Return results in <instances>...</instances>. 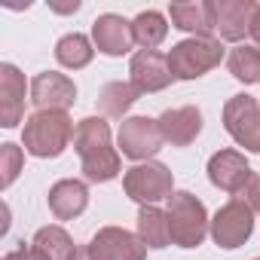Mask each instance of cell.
I'll use <instances>...</instances> for the list:
<instances>
[{"instance_id": "44dd1931", "label": "cell", "mask_w": 260, "mask_h": 260, "mask_svg": "<svg viewBox=\"0 0 260 260\" xmlns=\"http://www.w3.org/2000/svg\"><path fill=\"white\" fill-rule=\"evenodd\" d=\"M92 55H95V43L89 40V37H83V34H64L58 43H55V58H58V64L61 68H71V71H80V68H86L89 61H92Z\"/></svg>"}, {"instance_id": "9c48e42d", "label": "cell", "mask_w": 260, "mask_h": 260, "mask_svg": "<svg viewBox=\"0 0 260 260\" xmlns=\"http://www.w3.org/2000/svg\"><path fill=\"white\" fill-rule=\"evenodd\" d=\"M77 101V86L58 71H43L31 80V104L37 110H68Z\"/></svg>"}, {"instance_id": "30bf717a", "label": "cell", "mask_w": 260, "mask_h": 260, "mask_svg": "<svg viewBox=\"0 0 260 260\" xmlns=\"http://www.w3.org/2000/svg\"><path fill=\"white\" fill-rule=\"evenodd\" d=\"M128 74H132V83L141 95H150V92H162L175 77H172V68H169V55H159L156 49H141L132 55L128 61Z\"/></svg>"}, {"instance_id": "5b68a950", "label": "cell", "mask_w": 260, "mask_h": 260, "mask_svg": "<svg viewBox=\"0 0 260 260\" xmlns=\"http://www.w3.org/2000/svg\"><path fill=\"white\" fill-rule=\"evenodd\" d=\"M223 128L233 141L251 153H260V101L251 95H233L223 104Z\"/></svg>"}, {"instance_id": "3957f363", "label": "cell", "mask_w": 260, "mask_h": 260, "mask_svg": "<svg viewBox=\"0 0 260 260\" xmlns=\"http://www.w3.org/2000/svg\"><path fill=\"white\" fill-rule=\"evenodd\" d=\"M223 58V46L217 37H187L169 49V68L175 80H196L217 68Z\"/></svg>"}, {"instance_id": "ac0fdd59", "label": "cell", "mask_w": 260, "mask_h": 260, "mask_svg": "<svg viewBox=\"0 0 260 260\" xmlns=\"http://www.w3.org/2000/svg\"><path fill=\"white\" fill-rule=\"evenodd\" d=\"M138 239L147 248H166L172 245V230H169V214L156 205H141L138 211Z\"/></svg>"}, {"instance_id": "d4e9b609", "label": "cell", "mask_w": 260, "mask_h": 260, "mask_svg": "<svg viewBox=\"0 0 260 260\" xmlns=\"http://www.w3.org/2000/svg\"><path fill=\"white\" fill-rule=\"evenodd\" d=\"M226 68L245 86L260 83V46H236L226 58Z\"/></svg>"}, {"instance_id": "52a82bcc", "label": "cell", "mask_w": 260, "mask_h": 260, "mask_svg": "<svg viewBox=\"0 0 260 260\" xmlns=\"http://www.w3.org/2000/svg\"><path fill=\"white\" fill-rule=\"evenodd\" d=\"M251 233H254V211H251L242 199H230V202L211 217V239H214L220 248H226V251L245 245V242L251 239Z\"/></svg>"}, {"instance_id": "277c9868", "label": "cell", "mask_w": 260, "mask_h": 260, "mask_svg": "<svg viewBox=\"0 0 260 260\" xmlns=\"http://www.w3.org/2000/svg\"><path fill=\"white\" fill-rule=\"evenodd\" d=\"M122 190L128 199H135L141 205H156L159 199H172L175 178L162 162H138L135 169L125 172Z\"/></svg>"}, {"instance_id": "d6986e66", "label": "cell", "mask_w": 260, "mask_h": 260, "mask_svg": "<svg viewBox=\"0 0 260 260\" xmlns=\"http://www.w3.org/2000/svg\"><path fill=\"white\" fill-rule=\"evenodd\" d=\"M138 89L132 83H122V80H113L107 83L101 92H98V110L104 116H113V119H122L128 113V107H132L138 101Z\"/></svg>"}, {"instance_id": "9a60e30c", "label": "cell", "mask_w": 260, "mask_h": 260, "mask_svg": "<svg viewBox=\"0 0 260 260\" xmlns=\"http://www.w3.org/2000/svg\"><path fill=\"white\" fill-rule=\"evenodd\" d=\"M25 116V77L16 64H0V125L16 128Z\"/></svg>"}, {"instance_id": "e0dca14e", "label": "cell", "mask_w": 260, "mask_h": 260, "mask_svg": "<svg viewBox=\"0 0 260 260\" xmlns=\"http://www.w3.org/2000/svg\"><path fill=\"white\" fill-rule=\"evenodd\" d=\"M89 205V190L83 181H74V178H64L58 184L49 187V208L58 220H74L86 211Z\"/></svg>"}, {"instance_id": "7402d4cb", "label": "cell", "mask_w": 260, "mask_h": 260, "mask_svg": "<svg viewBox=\"0 0 260 260\" xmlns=\"http://www.w3.org/2000/svg\"><path fill=\"white\" fill-rule=\"evenodd\" d=\"M98 147H110V125L101 116H86L77 122V132H74V150L80 156L98 150Z\"/></svg>"}, {"instance_id": "5bb4252c", "label": "cell", "mask_w": 260, "mask_h": 260, "mask_svg": "<svg viewBox=\"0 0 260 260\" xmlns=\"http://www.w3.org/2000/svg\"><path fill=\"white\" fill-rule=\"evenodd\" d=\"M159 132H162V141L172 144V147H187L199 138L202 132V110L187 104V107H175V110H166L159 119Z\"/></svg>"}, {"instance_id": "4316f807", "label": "cell", "mask_w": 260, "mask_h": 260, "mask_svg": "<svg viewBox=\"0 0 260 260\" xmlns=\"http://www.w3.org/2000/svg\"><path fill=\"white\" fill-rule=\"evenodd\" d=\"M233 199H242L251 211H260V178H251Z\"/></svg>"}, {"instance_id": "8992f818", "label": "cell", "mask_w": 260, "mask_h": 260, "mask_svg": "<svg viewBox=\"0 0 260 260\" xmlns=\"http://www.w3.org/2000/svg\"><path fill=\"white\" fill-rule=\"evenodd\" d=\"M116 144H119L122 156L135 159V162H144V159L156 156L166 141H162V132H159L156 119H150V116H128L119 125Z\"/></svg>"}, {"instance_id": "7a4b0ae2", "label": "cell", "mask_w": 260, "mask_h": 260, "mask_svg": "<svg viewBox=\"0 0 260 260\" xmlns=\"http://www.w3.org/2000/svg\"><path fill=\"white\" fill-rule=\"evenodd\" d=\"M169 230H172V242L178 248H199L202 239L208 236L211 230V220H208V211L205 205L190 193V190H175L172 199H169Z\"/></svg>"}, {"instance_id": "cb8c5ba5", "label": "cell", "mask_w": 260, "mask_h": 260, "mask_svg": "<svg viewBox=\"0 0 260 260\" xmlns=\"http://www.w3.org/2000/svg\"><path fill=\"white\" fill-rule=\"evenodd\" d=\"M80 159H83V175L92 184H104V181H113L119 175V153L113 147H98Z\"/></svg>"}, {"instance_id": "2e32d148", "label": "cell", "mask_w": 260, "mask_h": 260, "mask_svg": "<svg viewBox=\"0 0 260 260\" xmlns=\"http://www.w3.org/2000/svg\"><path fill=\"white\" fill-rule=\"evenodd\" d=\"M172 28L187 31L193 37L214 34V0H196V4H172L169 7Z\"/></svg>"}, {"instance_id": "603a6c76", "label": "cell", "mask_w": 260, "mask_h": 260, "mask_svg": "<svg viewBox=\"0 0 260 260\" xmlns=\"http://www.w3.org/2000/svg\"><path fill=\"white\" fill-rule=\"evenodd\" d=\"M169 34V22L162 13L156 10H147V13H138L135 22H132V37L141 49H156Z\"/></svg>"}, {"instance_id": "f546056e", "label": "cell", "mask_w": 260, "mask_h": 260, "mask_svg": "<svg viewBox=\"0 0 260 260\" xmlns=\"http://www.w3.org/2000/svg\"><path fill=\"white\" fill-rule=\"evenodd\" d=\"M74 260H95V257H92V251H89V245H86V248H80V251H77V257H74Z\"/></svg>"}, {"instance_id": "f1b7e54d", "label": "cell", "mask_w": 260, "mask_h": 260, "mask_svg": "<svg viewBox=\"0 0 260 260\" xmlns=\"http://www.w3.org/2000/svg\"><path fill=\"white\" fill-rule=\"evenodd\" d=\"M251 37H254V43L260 46V4H257V10H254V16H251V31H248Z\"/></svg>"}, {"instance_id": "ba28073f", "label": "cell", "mask_w": 260, "mask_h": 260, "mask_svg": "<svg viewBox=\"0 0 260 260\" xmlns=\"http://www.w3.org/2000/svg\"><path fill=\"white\" fill-rule=\"evenodd\" d=\"M89 251L95 260H144L147 245L122 226H104L92 236Z\"/></svg>"}, {"instance_id": "8fae6325", "label": "cell", "mask_w": 260, "mask_h": 260, "mask_svg": "<svg viewBox=\"0 0 260 260\" xmlns=\"http://www.w3.org/2000/svg\"><path fill=\"white\" fill-rule=\"evenodd\" d=\"M92 43L98 52L110 55V58H119L125 52H132L135 46V37H132V22H125L122 16L116 13H104L92 22Z\"/></svg>"}, {"instance_id": "7c38bea8", "label": "cell", "mask_w": 260, "mask_h": 260, "mask_svg": "<svg viewBox=\"0 0 260 260\" xmlns=\"http://www.w3.org/2000/svg\"><path fill=\"white\" fill-rule=\"evenodd\" d=\"M254 178L248 159L239 153V150H217L211 159H208V181L217 187V190H226V193H239L248 181Z\"/></svg>"}, {"instance_id": "ffe728a7", "label": "cell", "mask_w": 260, "mask_h": 260, "mask_svg": "<svg viewBox=\"0 0 260 260\" xmlns=\"http://www.w3.org/2000/svg\"><path fill=\"white\" fill-rule=\"evenodd\" d=\"M46 260H74L77 257V245H74V239L68 236V230H61V226H43V230H37V236H34V242H31Z\"/></svg>"}, {"instance_id": "6da1fadb", "label": "cell", "mask_w": 260, "mask_h": 260, "mask_svg": "<svg viewBox=\"0 0 260 260\" xmlns=\"http://www.w3.org/2000/svg\"><path fill=\"white\" fill-rule=\"evenodd\" d=\"M74 122L68 110H34L25 119L22 128V144L37 159H55L64 153V147L74 138Z\"/></svg>"}, {"instance_id": "4fadbf2b", "label": "cell", "mask_w": 260, "mask_h": 260, "mask_svg": "<svg viewBox=\"0 0 260 260\" xmlns=\"http://www.w3.org/2000/svg\"><path fill=\"white\" fill-rule=\"evenodd\" d=\"M257 4L251 0H214V34L220 40L239 43L251 31V16Z\"/></svg>"}, {"instance_id": "484cf974", "label": "cell", "mask_w": 260, "mask_h": 260, "mask_svg": "<svg viewBox=\"0 0 260 260\" xmlns=\"http://www.w3.org/2000/svg\"><path fill=\"white\" fill-rule=\"evenodd\" d=\"M22 147H16V144H0V187H10L16 178H19V172H22Z\"/></svg>"}, {"instance_id": "83f0119b", "label": "cell", "mask_w": 260, "mask_h": 260, "mask_svg": "<svg viewBox=\"0 0 260 260\" xmlns=\"http://www.w3.org/2000/svg\"><path fill=\"white\" fill-rule=\"evenodd\" d=\"M4 260H46V257H43L34 245H28V248H25V242H22V245H19L16 251H10Z\"/></svg>"}, {"instance_id": "4dcf8cb0", "label": "cell", "mask_w": 260, "mask_h": 260, "mask_svg": "<svg viewBox=\"0 0 260 260\" xmlns=\"http://www.w3.org/2000/svg\"><path fill=\"white\" fill-rule=\"evenodd\" d=\"M254 260H260V257H254Z\"/></svg>"}]
</instances>
